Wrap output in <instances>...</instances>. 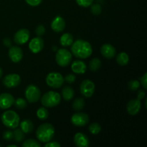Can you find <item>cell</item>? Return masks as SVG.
<instances>
[{
    "label": "cell",
    "mask_w": 147,
    "mask_h": 147,
    "mask_svg": "<svg viewBox=\"0 0 147 147\" xmlns=\"http://www.w3.org/2000/svg\"><path fill=\"white\" fill-rule=\"evenodd\" d=\"M71 52L75 57L80 59H86L91 55L93 49L91 45L88 42L78 40L72 44Z\"/></svg>",
    "instance_id": "6da1fadb"
},
{
    "label": "cell",
    "mask_w": 147,
    "mask_h": 147,
    "mask_svg": "<svg viewBox=\"0 0 147 147\" xmlns=\"http://www.w3.org/2000/svg\"><path fill=\"white\" fill-rule=\"evenodd\" d=\"M55 135V129L50 123H46L40 125L36 131V136L40 142L47 143L53 139Z\"/></svg>",
    "instance_id": "7a4b0ae2"
},
{
    "label": "cell",
    "mask_w": 147,
    "mask_h": 147,
    "mask_svg": "<svg viewBox=\"0 0 147 147\" xmlns=\"http://www.w3.org/2000/svg\"><path fill=\"white\" fill-rule=\"evenodd\" d=\"M1 122L6 127L14 129L20 124V119L19 115L14 111H7L1 115Z\"/></svg>",
    "instance_id": "3957f363"
},
{
    "label": "cell",
    "mask_w": 147,
    "mask_h": 147,
    "mask_svg": "<svg viewBox=\"0 0 147 147\" xmlns=\"http://www.w3.org/2000/svg\"><path fill=\"white\" fill-rule=\"evenodd\" d=\"M61 101V96L58 93L55 91H49L45 93L41 98V103L43 106L53 108L57 106Z\"/></svg>",
    "instance_id": "277c9868"
},
{
    "label": "cell",
    "mask_w": 147,
    "mask_h": 147,
    "mask_svg": "<svg viewBox=\"0 0 147 147\" xmlns=\"http://www.w3.org/2000/svg\"><path fill=\"white\" fill-rule=\"evenodd\" d=\"M73 55L69 50L66 49H60L57 50L55 55V60L57 65L61 67H66L72 61Z\"/></svg>",
    "instance_id": "5b68a950"
},
{
    "label": "cell",
    "mask_w": 147,
    "mask_h": 147,
    "mask_svg": "<svg viewBox=\"0 0 147 147\" xmlns=\"http://www.w3.org/2000/svg\"><path fill=\"white\" fill-rule=\"evenodd\" d=\"M64 78L60 73L52 72L46 77V83L47 86L53 88H59L64 83Z\"/></svg>",
    "instance_id": "8992f818"
},
{
    "label": "cell",
    "mask_w": 147,
    "mask_h": 147,
    "mask_svg": "<svg viewBox=\"0 0 147 147\" xmlns=\"http://www.w3.org/2000/svg\"><path fill=\"white\" fill-rule=\"evenodd\" d=\"M41 96L40 88L34 84H30L26 88L25 97L29 103H36Z\"/></svg>",
    "instance_id": "52a82bcc"
},
{
    "label": "cell",
    "mask_w": 147,
    "mask_h": 147,
    "mask_svg": "<svg viewBox=\"0 0 147 147\" xmlns=\"http://www.w3.org/2000/svg\"><path fill=\"white\" fill-rule=\"evenodd\" d=\"M95 84L90 80H85L80 84V90L83 96L86 98H90L95 92Z\"/></svg>",
    "instance_id": "ba28073f"
},
{
    "label": "cell",
    "mask_w": 147,
    "mask_h": 147,
    "mask_svg": "<svg viewBox=\"0 0 147 147\" xmlns=\"http://www.w3.org/2000/svg\"><path fill=\"white\" fill-rule=\"evenodd\" d=\"M71 122L76 126H85L88 123L89 116L85 113H76L72 116Z\"/></svg>",
    "instance_id": "9c48e42d"
},
{
    "label": "cell",
    "mask_w": 147,
    "mask_h": 147,
    "mask_svg": "<svg viewBox=\"0 0 147 147\" xmlns=\"http://www.w3.org/2000/svg\"><path fill=\"white\" fill-rule=\"evenodd\" d=\"M21 83V78L18 74L7 75L3 79V84L8 88H12L18 86Z\"/></svg>",
    "instance_id": "30bf717a"
},
{
    "label": "cell",
    "mask_w": 147,
    "mask_h": 147,
    "mask_svg": "<svg viewBox=\"0 0 147 147\" xmlns=\"http://www.w3.org/2000/svg\"><path fill=\"white\" fill-rule=\"evenodd\" d=\"M30 31L27 29H21L15 33L14 36V41L17 45H24L30 38Z\"/></svg>",
    "instance_id": "8fae6325"
},
{
    "label": "cell",
    "mask_w": 147,
    "mask_h": 147,
    "mask_svg": "<svg viewBox=\"0 0 147 147\" xmlns=\"http://www.w3.org/2000/svg\"><path fill=\"white\" fill-rule=\"evenodd\" d=\"M14 98L10 93H4L0 95V109H7L14 103Z\"/></svg>",
    "instance_id": "7c38bea8"
},
{
    "label": "cell",
    "mask_w": 147,
    "mask_h": 147,
    "mask_svg": "<svg viewBox=\"0 0 147 147\" xmlns=\"http://www.w3.org/2000/svg\"><path fill=\"white\" fill-rule=\"evenodd\" d=\"M9 57L10 60L13 62V63H19L21 61V60L23 57V51L20 47H17V46H13V47H10L8 52Z\"/></svg>",
    "instance_id": "4fadbf2b"
},
{
    "label": "cell",
    "mask_w": 147,
    "mask_h": 147,
    "mask_svg": "<svg viewBox=\"0 0 147 147\" xmlns=\"http://www.w3.org/2000/svg\"><path fill=\"white\" fill-rule=\"evenodd\" d=\"M141 107H142V103H141L139 99H132L128 103L126 109H127V112L129 114L131 115V116H135L139 113Z\"/></svg>",
    "instance_id": "5bb4252c"
},
{
    "label": "cell",
    "mask_w": 147,
    "mask_h": 147,
    "mask_svg": "<svg viewBox=\"0 0 147 147\" xmlns=\"http://www.w3.org/2000/svg\"><path fill=\"white\" fill-rule=\"evenodd\" d=\"M43 47H44V41L40 37L33 38L29 44V48H30V51L35 54L42 51Z\"/></svg>",
    "instance_id": "9a60e30c"
},
{
    "label": "cell",
    "mask_w": 147,
    "mask_h": 147,
    "mask_svg": "<svg viewBox=\"0 0 147 147\" xmlns=\"http://www.w3.org/2000/svg\"><path fill=\"white\" fill-rule=\"evenodd\" d=\"M51 28L55 32H61L65 28V22L60 16H57L53 19L51 23Z\"/></svg>",
    "instance_id": "2e32d148"
},
{
    "label": "cell",
    "mask_w": 147,
    "mask_h": 147,
    "mask_svg": "<svg viewBox=\"0 0 147 147\" xmlns=\"http://www.w3.org/2000/svg\"><path fill=\"white\" fill-rule=\"evenodd\" d=\"M74 143L78 147H88L90 145V141L86 134L79 132L75 135Z\"/></svg>",
    "instance_id": "e0dca14e"
},
{
    "label": "cell",
    "mask_w": 147,
    "mask_h": 147,
    "mask_svg": "<svg viewBox=\"0 0 147 147\" xmlns=\"http://www.w3.org/2000/svg\"><path fill=\"white\" fill-rule=\"evenodd\" d=\"M100 53L102 55L107 59L113 58L116 55V49L111 44H104L100 48Z\"/></svg>",
    "instance_id": "ac0fdd59"
},
{
    "label": "cell",
    "mask_w": 147,
    "mask_h": 147,
    "mask_svg": "<svg viewBox=\"0 0 147 147\" xmlns=\"http://www.w3.org/2000/svg\"><path fill=\"white\" fill-rule=\"evenodd\" d=\"M87 69L86 64L82 60H75L72 63L71 70L76 74H84Z\"/></svg>",
    "instance_id": "d6986e66"
},
{
    "label": "cell",
    "mask_w": 147,
    "mask_h": 147,
    "mask_svg": "<svg viewBox=\"0 0 147 147\" xmlns=\"http://www.w3.org/2000/svg\"><path fill=\"white\" fill-rule=\"evenodd\" d=\"M20 129L24 134H29L33 130V123L29 119H24L20 123Z\"/></svg>",
    "instance_id": "ffe728a7"
},
{
    "label": "cell",
    "mask_w": 147,
    "mask_h": 147,
    "mask_svg": "<svg viewBox=\"0 0 147 147\" xmlns=\"http://www.w3.org/2000/svg\"><path fill=\"white\" fill-rule=\"evenodd\" d=\"M60 42L63 47L70 46L73 42V36L70 33H65L60 37Z\"/></svg>",
    "instance_id": "44dd1931"
},
{
    "label": "cell",
    "mask_w": 147,
    "mask_h": 147,
    "mask_svg": "<svg viewBox=\"0 0 147 147\" xmlns=\"http://www.w3.org/2000/svg\"><path fill=\"white\" fill-rule=\"evenodd\" d=\"M62 96L66 101H69L74 97V90L70 86H65L62 90Z\"/></svg>",
    "instance_id": "7402d4cb"
},
{
    "label": "cell",
    "mask_w": 147,
    "mask_h": 147,
    "mask_svg": "<svg viewBox=\"0 0 147 147\" xmlns=\"http://www.w3.org/2000/svg\"><path fill=\"white\" fill-rule=\"evenodd\" d=\"M116 62L121 66L126 65L129 62V57L127 53H121L116 57Z\"/></svg>",
    "instance_id": "603a6c76"
},
{
    "label": "cell",
    "mask_w": 147,
    "mask_h": 147,
    "mask_svg": "<svg viewBox=\"0 0 147 147\" xmlns=\"http://www.w3.org/2000/svg\"><path fill=\"white\" fill-rule=\"evenodd\" d=\"M101 67V61L98 58H93L89 63V68L91 71L96 72Z\"/></svg>",
    "instance_id": "cb8c5ba5"
},
{
    "label": "cell",
    "mask_w": 147,
    "mask_h": 147,
    "mask_svg": "<svg viewBox=\"0 0 147 147\" xmlns=\"http://www.w3.org/2000/svg\"><path fill=\"white\" fill-rule=\"evenodd\" d=\"M15 130L13 131V134H14V137L13 139L17 143H20L22 142L23 139H24V133L22 131L21 129H14Z\"/></svg>",
    "instance_id": "d4e9b609"
},
{
    "label": "cell",
    "mask_w": 147,
    "mask_h": 147,
    "mask_svg": "<svg viewBox=\"0 0 147 147\" xmlns=\"http://www.w3.org/2000/svg\"><path fill=\"white\" fill-rule=\"evenodd\" d=\"M72 106H73V109L76 111L82 110V109H83L85 106L84 99L82 98H76V100L73 101Z\"/></svg>",
    "instance_id": "484cf974"
},
{
    "label": "cell",
    "mask_w": 147,
    "mask_h": 147,
    "mask_svg": "<svg viewBox=\"0 0 147 147\" xmlns=\"http://www.w3.org/2000/svg\"><path fill=\"white\" fill-rule=\"evenodd\" d=\"M37 116L38 117V119H40V120H45L48 118L49 116V112L47 110V109L45 107H41L40 109H38V110L37 111Z\"/></svg>",
    "instance_id": "4316f807"
},
{
    "label": "cell",
    "mask_w": 147,
    "mask_h": 147,
    "mask_svg": "<svg viewBox=\"0 0 147 147\" xmlns=\"http://www.w3.org/2000/svg\"><path fill=\"white\" fill-rule=\"evenodd\" d=\"M23 147H40L41 144L39 142L34 139H27V140L24 141V143L22 144Z\"/></svg>",
    "instance_id": "83f0119b"
},
{
    "label": "cell",
    "mask_w": 147,
    "mask_h": 147,
    "mask_svg": "<svg viewBox=\"0 0 147 147\" xmlns=\"http://www.w3.org/2000/svg\"><path fill=\"white\" fill-rule=\"evenodd\" d=\"M101 131V126L98 123H93L89 126V131L93 134H98Z\"/></svg>",
    "instance_id": "f1b7e54d"
},
{
    "label": "cell",
    "mask_w": 147,
    "mask_h": 147,
    "mask_svg": "<svg viewBox=\"0 0 147 147\" xmlns=\"http://www.w3.org/2000/svg\"><path fill=\"white\" fill-rule=\"evenodd\" d=\"M14 105H15L16 107L19 109H24L27 107V100H24V98H19L17 100H14Z\"/></svg>",
    "instance_id": "f546056e"
},
{
    "label": "cell",
    "mask_w": 147,
    "mask_h": 147,
    "mask_svg": "<svg viewBox=\"0 0 147 147\" xmlns=\"http://www.w3.org/2000/svg\"><path fill=\"white\" fill-rule=\"evenodd\" d=\"M140 82L138 81V80H131L128 83V88H129V90H132V91H135V90H137L140 87Z\"/></svg>",
    "instance_id": "4dcf8cb0"
},
{
    "label": "cell",
    "mask_w": 147,
    "mask_h": 147,
    "mask_svg": "<svg viewBox=\"0 0 147 147\" xmlns=\"http://www.w3.org/2000/svg\"><path fill=\"white\" fill-rule=\"evenodd\" d=\"M90 10H91V12L93 13L94 15H99L102 11L101 6L98 4H91V8H90Z\"/></svg>",
    "instance_id": "1f68e13d"
},
{
    "label": "cell",
    "mask_w": 147,
    "mask_h": 147,
    "mask_svg": "<svg viewBox=\"0 0 147 147\" xmlns=\"http://www.w3.org/2000/svg\"><path fill=\"white\" fill-rule=\"evenodd\" d=\"M76 3L82 7H88L93 4L94 0H76Z\"/></svg>",
    "instance_id": "d6a6232c"
},
{
    "label": "cell",
    "mask_w": 147,
    "mask_h": 147,
    "mask_svg": "<svg viewBox=\"0 0 147 147\" xmlns=\"http://www.w3.org/2000/svg\"><path fill=\"white\" fill-rule=\"evenodd\" d=\"M14 137V134H13V131L10 130L5 131L3 133V139L6 141H11L13 139Z\"/></svg>",
    "instance_id": "836d02e7"
},
{
    "label": "cell",
    "mask_w": 147,
    "mask_h": 147,
    "mask_svg": "<svg viewBox=\"0 0 147 147\" xmlns=\"http://www.w3.org/2000/svg\"><path fill=\"white\" fill-rule=\"evenodd\" d=\"M35 32L37 36H42L45 34V28L43 25L40 24V25H38L35 29Z\"/></svg>",
    "instance_id": "e575fe53"
},
{
    "label": "cell",
    "mask_w": 147,
    "mask_h": 147,
    "mask_svg": "<svg viewBox=\"0 0 147 147\" xmlns=\"http://www.w3.org/2000/svg\"><path fill=\"white\" fill-rule=\"evenodd\" d=\"M25 1L30 6L36 7V6L40 5L42 1V0H25Z\"/></svg>",
    "instance_id": "d590c367"
},
{
    "label": "cell",
    "mask_w": 147,
    "mask_h": 147,
    "mask_svg": "<svg viewBox=\"0 0 147 147\" xmlns=\"http://www.w3.org/2000/svg\"><path fill=\"white\" fill-rule=\"evenodd\" d=\"M76 77L74 76V75L68 74L66 76V77L65 78L64 80L68 83H74L75 80H76Z\"/></svg>",
    "instance_id": "8d00e7d4"
},
{
    "label": "cell",
    "mask_w": 147,
    "mask_h": 147,
    "mask_svg": "<svg viewBox=\"0 0 147 147\" xmlns=\"http://www.w3.org/2000/svg\"><path fill=\"white\" fill-rule=\"evenodd\" d=\"M140 83H142V86H143L144 88L146 90L147 88V74L145 73L143 76L140 78Z\"/></svg>",
    "instance_id": "74e56055"
},
{
    "label": "cell",
    "mask_w": 147,
    "mask_h": 147,
    "mask_svg": "<svg viewBox=\"0 0 147 147\" xmlns=\"http://www.w3.org/2000/svg\"><path fill=\"white\" fill-rule=\"evenodd\" d=\"M45 147H60V144L57 142H47L46 144L45 145Z\"/></svg>",
    "instance_id": "f35d334b"
},
{
    "label": "cell",
    "mask_w": 147,
    "mask_h": 147,
    "mask_svg": "<svg viewBox=\"0 0 147 147\" xmlns=\"http://www.w3.org/2000/svg\"><path fill=\"white\" fill-rule=\"evenodd\" d=\"M138 96H137V98L139 99V100H142V98L145 97L146 96V93H145V91L143 90H139V92H138Z\"/></svg>",
    "instance_id": "ab89813d"
},
{
    "label": "cell",
    "mask_w": 147,
    "mask_h": 147,
    "mask_svg": "<svg viewBox=\"0 0 147 147\" xmlns=\"http://www.w3.org/2000/svg\"><path fill=\"white\" fill-rule=\"evenodd\" d=\"M3 43H4V45H6L7 47H9L11 45V40H10L8 37H6V38L3 40Z\"/></svg>",
    "instance_id": "60d3db41"
},
{
    "label": "cell",
    "mask_w": 147,
    "mask_h": 147,
    "mask_svg": "<svg viewBox=\"0 0 147 147\" xmlns=\"http://www.w3.org/2000/svg\"><path fill=\"white\" fill-rule=\"evenodd\" d=\"M2 76H3V70L2 69H1V67H0V78H1Z\"/></svg>",
    "instance_id": "b9f144b4"
},
{
    "label": "cell",
    "mask_w": 147,
    "mask_h": 147,
    "mask_svg": "<svg viewBox=\"0 0 147 147\" xmlns=\"http://www.w3.org/2000/svg\"><path fill=\"white\" fill-rule=\"evenodd\" d=\"M7 147H17V146L15 144H11V145H8Z\"/></svg>",
    "instance_id": "7bdbcfd3"
}]
</instances>
